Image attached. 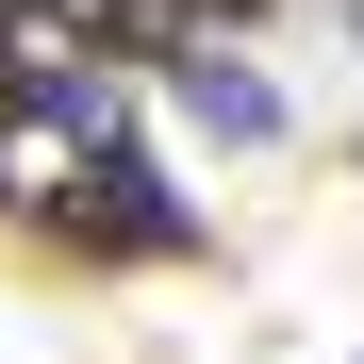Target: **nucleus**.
<instances>
[{
	"instance_id": "nucleus-1",
	"label": "nucleus",
	"mask_w": 364,
	"mask_h": 364,
	"mask_svg": "<svg viewBox=\"0 0 364 364\" xmlns=\"http://www.w3.org/2000/svg\"><path fill=\"white\" fill-rule=\"evenodd\" d=\"M50 232H67L83 265H182V249H199V199H182L133 133H100V149L67 166V199H50Z\"/></svg>"
},
{
	"instance_id": "nucleus-2",
	"label": "nucleus",
	"mask_w": 364,
	"mask_h": 364,
	"mask_svg": "<svg viewBox=\"0 0 364 364\" xmlns=\"http://www.w3.org/2000/svg\"><path fill=\"white\" fill-rule=\"evenodd\" d=\"M166 100L199 116L215 149H282V83H265L249 50H232V33H182V50H166Z\"/></svg>"
},
{
	"instance_id": "nucleus-3",
	"label": "nucleus",
	"mask_w": 364,
	"mask_h": 364,
	"mask_svg": "<svg viewBox=\"0 0 364 364\" xmlns=\"http://www.w3.org/2000/svg\"><path fill=\"white\" fill-rule=\"evenodd\" d=\"M33 17L83 33V50H149V67H166V50L199 33V0H33Z\"/></svg>"
}]
</instances>
